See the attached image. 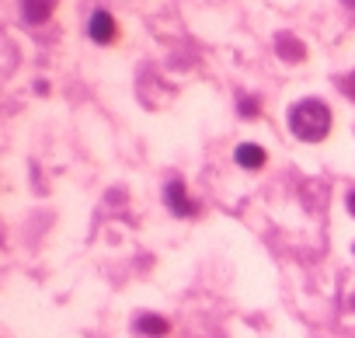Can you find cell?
Segmentation results:
<instances>
[{
	"label": "cell",
	"instance_id": "277c9868",
	"mask_svg": "<svg viewBox=\"0 0 355 338\" xmlns=\"http://www.w3.org/2000/svg\"><path fill=\"white\" fill-rule=\"evenodd\" d=\"M132 328H136L139 335H146V338H164V335L171 331V321L160 317V314H139V317L132 321Z\"/></svg>",
	"mask_w": 355,
	"mask_h": 338
},
{
	"label": "cell",
	"instance_id": "5b68a950",
	"mask_svg": "<svg viewBox=\"0 0 355 338\" xmlns=\"http://www.w3.org/2000/svg\"><path fill=\"white\" fill-rule=\"evenodd\" d=\"M53 11H56V0H21V18H25L28 25L49 22Z\"/></svg>",
	"mask_w": 355,
	"mask_h": 338
},
{
	"label": "cell",
	"instance_id": "9c48e42d",
	"mask_svg": "<svg viewBox=\"0 0 355 338\" xmlns=\"http://www.w3.org/2000/svg\"><path fill=\"white\" fill-rule=\"evenodd\" d=\"M341 87H345V94H348V98H355V74H348V77L341 81Z\"/></svg>",
	"mask_w": 355,
	"mask_h": 338
},
{
	"label": "cell",
	"instance_id": "ba28073f",
	"mask_svg": "<svg viewBox=\"0 0 355 338\" xmlns=\"http://www.w3.org/2000/svg\"><path fill=\"white\" fill-rule=\"evenodd\" d=\"M237 112H241V115H258L261 105H258V98H241V101H237Z\"/></svg>",
	"mask_w": 355,
	"mask_h": 338
},
{
	"label": "cell",
	"instance_id": "3957f363",
	"mask_svg": "<svg viewBox=\"0 0 355 338\" xmlns=\"http://www.w3.org/2000/svg\"><path fill=\"white\" fill-rule=\"evenodd\" d=\"M115 22H112V15L108 11H94L91 15V22H87V35L98 42V46H108V42H115Z\"/></svg>",
	"mask_w": 355,
	"mask_h": 338
},
{
	"label": "cell",
	"instance_id": "30bf717a",
	"mask_svg": "<svg viewBox=\"0 0 355 338\" xmlns=\"http://www.w3.org/2000/svg\"><path fill=\"white\" fill-rule=\"evenodd\" d=\"M348 213H352V217H355V192H352V196H348Z\"/></svg>",
	"mask_w": 355,
	"mask_h": 338
},
{
	"label": "cell",
	"instance_id": "8992f818",
	"mask_svg": "<svg viewBox=\"0 0 355 338\" xmlns=\"http://www.w3.org/2000/svg\"><path fill=\"white\" fill-rule=\"evenodd\" d=\"M234 157H237L241 167H248V171H258V167H265V150H261L258 143H241V146L234 150Z\"/></svg>",
	"mask_w": 355,
	"mask_h": 338
},
{
	"label": "cell",
	"instance_id": "52a82bcc",
	"mask_svg": "<svg viewBox=\"0 0 355 338\" xmlns=\"http://www.w3.org/2000/svg\"><path fill=\"white\" fill-rule=\"evenodd\" d=\"M275 49H279V53H286L289 60H303V56H306V53H303V46H300L293 35H279V39H275Z\"/></svg>",
	"mask_w": 355,
	"mask_h": 338
},
{
	"label": "cell",
	"instance_id": "7a4b0ae2",
	"mask_svg": "<svg viewBox=\"0 0 355 338\" xmlns=\"http://www.w3.org/2000/svg\"><path fill=\"white\" fill-rule=\"evenodd\" d=\"M164 203L178 213V217H196V203L185 196V182L182 178H174V182H167V189H164Z\"/></svg>",
	"mask_w": 355,
	"mask_h": 338
},
{
	"label": "cell",
	"instance_id": "6da1fadb",
	"mask_svg": "<svg viewBox=\"0 0 355 338\" xmlns=\"http://www.w3.org/2000/svg\"><path fill=\"white\" fill-rule=\"evenodd\" d=\"M289 129L296 140H306V143H317L331 133V112L320 98H306V101H296L289 108Z\"/></svg>",
	"mask_w": 355,
	"mask_h": 338
}]
</instances>
